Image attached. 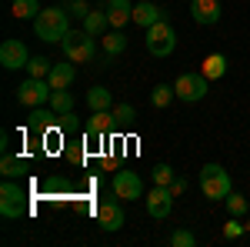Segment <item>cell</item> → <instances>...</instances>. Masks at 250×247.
<instances>
[{"mask_svg": "<svg viewBox=\"0 0 250 247\" xmlns=\"http://www.w3.org/2000/svg\"><path fill=\"white\" fill-rule=\"evenodd\" d=\"M0 64H3L7 70H20V67L30 64V54H27V47H23L20 40H3V44H0Z\"/></svg>", "mask_w": 250, "mask_h": 247, "instance_id": "obj_9", "label": "cell"}, {"mask_svg": "<svg viewBox=\"0 0 250 247\" xmlns=\"http://www.w3.org/2000/svg\"><path fill=\"white\" fill-rule=\"evenodd\" d=\"M107 27H110L107 10H90V14L83 17V30H87V34H94V37H104V34H107Z\"/></svg>", "mask_w": 250, "mask_h": 247, "instance_id": "obj_17", "label": "cell"}, {"mask_svg": "<svg viewBox=\"0 0 250 247\" xmlns=\"http://www.w3.org/2000/svg\"><path fill=\"white\" fill-rule=\"evenodd\" d=\"M220 0H190V17L193 23H200V27H210L220 20Z\"/></svg>", "mask_w": 250, "mask_h": 247, "instance_id": "obj_11", "label": "cell"}, {"mask_svg": "<svg viewBox=\"0 0 250 247\" xmlns=\"http://www.w3.org/2000/svg\"><path fill=\"white\" fill-rule=\"evenodd\" d=\"M87 104H90V111H114V97H110L107 87H100V84L87 90Z\"/></svg>", "mask_w": 250, "mask_h": 247, "instance_id": "obj_19", "label": "cell"}, {"mask_svg": "<svg viewBox=\"0 0 250 247\" xmlns=\"http://www.w3.org/2000/svg\"><path fill=\"white\" fill-rule=\"evenodd\" d=\"M244 227H247V230H250V221H247V224H244Z\"/></svg>", "mask_w": 250, "mask_h": 247, "instance_id": "obj_34", "label": "cell"}, {"mask_svg": "<svg viewBox=\"0 0 250 247\" xmlns=\"http://www.w3.org/2000/svg\"><path fill=\"white\" fill-rule=\"evenodd\" d=\"M200 74L207 77V80H220V77L227 74V57H224V54H210V57L204 60Z\"/></svg>", "mask_w": 250, "mask_h": 247, "instance_id": "obj_20", "label": "cell"}, {"mask_svg": "<svg viewBox=\"0 0 250 247\" xmlns=\"http://www.w3.org/2000/svg\"><path fill=\"white\" fill-rule=\"evenodd\" d=\"M160 20H167L164 7H157V3H150V0L134 3V23H140L144 30H147V27H154V23H160Z\"/></svg>", "mask_w": 250, "mask_h": 247, "instance_id": "obj_13", "label": "cell"}, {"mask_svg": "<svg viewBox=\"0 0 250 247\" xmlns=\"http://www.w3.org/2000/svg\"><path fill=\"white\" fill-rule=\"evenodd\" d=\"M107 17H110V27L114 30H124L127 20H134V3L130 0H107Z\"/></svg>", "mask_w": 250, "mask_h": 247, "instance_id": "obj_14", "label": "cell"}, {"mask_svg": "<svg viewBox=\"0 0 250 247\" xmlns=\"http://www.w3.org/2000/svg\"><path fill=\"white\" fill-rule=\"evenodd\" d=\"M114 120H117L114 111H94L90 124H87V134H90V137H104V134L110 131V124H114Z\"/></svg>", "mask_w": 250, "mask_h": 247, "instance_id": "obj_18", "label": "cell"}, {"mask_svg": "<svg viewBox=\"0 0 250 247\" xmlns=\"http://www.w3.org/2000/svg\"><path fill=\"white\" fill-rule=\"evenodd\" d=\"M34 127H37V131H43V127H50V124H54V117H57V111H40V107H34Z\"/></svg>", "mask_w": 250, "mask_h": 247, "instance_id": "obj_28", "label": "cell"}, {"mask_svg": "<svg viewBox=\"0 0 250 247\" xmlns=\"http://www.w3.org/2000/svg\"><path fill=\"white\" fill-rule=\"evenodd\" d=\"M23 171H27V164H23L20 157H14V154H3V160H0V174H3V177H10V180H14V177H20Z\"/></svg>", "mask_w": 250, "mask_h": 247, "instance_id": "obj_24", "label": "cell"}, {"mask_svg": "<svg viewBox=\"0 0 250 247\" xmlns=\"http://www.w3.org/2000/svg\"><path fill=\"white\" fill-rule=\"evenodd\" d=\"M60 47H63V57L74 64H94L97 60V37L87 30H70L60 40Z\"/></svg>", "mask_w": 250, "mask_h": 247, "instance_id": "obj_2", "label": "cell"}, {"mask_svg": "<svg viewBox=\"0 0 250 247\" xmlns=\"http://www.w3.org/2000/svg\"><path fill=\"white\" fill-rule=\"evenodd\" d=\"M173 210V194H170V187H160V184H154V190L147 194V214L150 217H167Z\"/></svg>", "mask_w": 250, "mask_h": 247, "instance_id": "obj_10", "label": "cell"}, {"mask_svg": "<svg viewBox=\"0 0 250 247\" xmlns=\"http://www.w3.org/2000/svg\"><path fill=\"white\" fill-rule=\"evenodd\" d=\"M184 190H187V180H184V177H173V184H170V194H173V197H180Z\"/></svg>", "mask_w": 250, "mask_h": 247, "instance_id": "obj_33", "label": "cell"}, {"mask_svg": "<svg viewBox=\"0 0 250 247\" xmlns=\"http://www.w3.org/2000/svg\"><path fill=\"white\" fill-rule=\"evenodd\" d=\"M100 47H104L107 60H114V57H120V54L127 50V37H124L120 30H110V34H104V37H100Z\"/></svg>", "mask_w": 250, "mask_h": 247, "instance_id": "obj_16", "label": "cell"}, {"mask_svg": "<svg viewBox=\"0 0 250 247\" xmlns=\"http://www.w3.org/2000/svg\"><path fill=\"white\" fill-rule=\"evenodd\" d=\"M173 47H177V30H173L167 20L147 27V50H150L154 57H170Z\"/></svg>", "mask_w": 250, "mask_h": 247, "instance_id": "obj_4", "label": "cell"}, {"mask_svg": "<svg viewBox=\"0 0 250 247\" xmlns=\"http://www.w3.org/2000/svg\"><path fill=\"white\" fill-rule=\"evenodd\" d=\"M50 60L47 57H30V64H27V74L30 77H50Z\"/></svg>", "mask_w": 250, "mask_h": 247, "instance_id": "obj_25", "label": "cell"}, {"mask_svg": "<svg viewBox=\"0 0 250 247\" xmlns=\"http://www.w3.org/2000/svg\"><path fill=\"white\" fill-rule=\"evenodd\" d=\"M173 177H177V174H173L170 164H157L154 167V184H160V187H170Z\"/></svg>", "mask_w": 250, "mask_h": 247, "instance_id": "obj_26", "label": "cell"}, {"mask_svg": "<svg viewBox=\"0 0 250 247\" xmlns=\"http://www.w3.org/2000/svg\"><path fill=\"white\" fill-rule=\"evenodd\" d=\"M114 194L120 201H137V197H144V180L137 177L134 171H117L114 174Z\"/></svg>", "mask_w": 250, "mask_h": 247, "instance_id": "obj_8", "label": "cell"}, {"mask_svg": "<svg viewBox=\"0 0 250 247\" xmlns=\"http://www.w3.org/2000/svg\"><path fill=\"white\" fill-rule=\"evenodd\" d=\"M40 10H43L40 0H14V7H10V14H14L17 20H34Z\"/></svg>", "mask_w": 250, "mask_h": 247, "instance_id": "obj_22", "label": "cell"}, {"mask_svg": "<svg viewBox=\"0 0 250 247\" xmlns=\"http://www.w3.org/2000/svg\"><path fill=\"white\" fill-rule=\"evenodd\" d=\"M227 210H230V217H240V214H247V197H240V194H227Z\"/></svg>", "mask_w": 250, "mask_h": 247, "instance_id": "obj_27", "label": "cell"}, {"mask_svg": "<svg viewBox=\"0 0 250 247\" xmlns=\"http://www.w3.org/2000/svg\"><path fill=\"white\" fill-rule=\"evenodd\" d=\"M50 111H57V117L74 114V97H70V90H54L50 94Z\"/></svg>", "mask_w": 250, "mask_h": 247, "instance_id": "obj_21", "label": "cell"}, {"mask_svg": "<svg viewBox=\"0 0 250 247\" xmlns=\"http://www.w3.org/2000/svg\"><path fill=\"white\" fill-rule=\"evenodd\" d=\"M34 34L43 44H60V40L70 34V14L63 7H43L37 17H34Z\"/></svg>", "mask_w": 250, "mask_h": 247, "instance_id": "obj_1", "label": "cell"}, {"mask_svg": "<svg viewBox=\"0 0 250 247\" xmlns=\"http://www.w3.org/2000/svg\"><path fill=\"white\" fill-rule=\"evenodd\" d=\"M114 117L120 120V124H130V120L137 117V111L130 107V104H117V107H114Z\"/></svg>", "mask_w": 250, "mask_h": 247, "instance_id": "obj_31", "label": "cell"}, {"mask_svg": "<svg viewBox=\"0 0 250 247\" xmlns=\"http://www.w3.org/2000/svg\"><path fill=\"white\" fill-rule=\"evenodd\" d=\"M170 244H173V247H193V244H197V237H193L190 230H173Z\"/></svg>", "mask_w": 250, "mask_h": 247, "instance_id": "obj_29", "label": "cell"}, {"mask_svg": "<svg viewBox=\"0 0 250 247\" xmlns=\"http://www.w3.org/2000/svg\"><path fill=\"white\" fill-rule=\"evenodd\" d=\"M244 230H247V227H244V224H240V221H237V217H230V224H227V227H224V237H230V241H233V237H240V234H244Z\"/></svg>", "mask_w": 250, "mask_h": 247, "instance_id": "obj_32", "label": "cell"}, {"mask_svg": "<svg viewBox=\"0 0 250 247\" xmlns=\"http://www.w3.org/2000/svg\"><path fill=\"white\" fill-rule=\"evenodd\" d=\"M97 224L104 230H120L124 227V207H120V201H104V204L97 207Z\"/></svg>", "mask_w": 250, "mask_h": 247, "instance_id": "obj_12", "label": "cell"}, {"mask_svg": "<svg viewBox=\"0 0 250 247\" xmlns=\"http://www.w3.org/2000/svg\"><path fill=\"white\" fill-rule=\"evenodd\" d=\"M200 190L207 201H227V194L233 190L230 174L224 171L220 164H204L200 167Z\"/></svg>", "mask_w": 250, "mask_h": 247, "instance_id": "obj_3", "label": "cell"}, {"mask_svg": "<svg viewBox=\"0 0 250 247\" xmlns=\"http://www.w3.org/2000/svg\"><path fill=\"white\" fill-rule=\"evenodd\" d=\"M207 87H210V80L204 74H180L173 80V90L177 97L184 100V104H197V100H204L207 97Z\"/></svg>", "mask_w": 250, "mask_h": 247, "instance_id": "obj_7", "label": "cell"}, {"mask_svg": "<svg viewBox=\"0 0 250 247\" xmlns=\"http://www.w3.org/2000/svg\"><path fill=\"white\" fill-rule=\"evenodd\" d=\"M173 97H177L173 84H157L154 90H150V104H154V107H170Z\"/></svg>", "mask_w": 250, "mask_h": 247, "instance_id": "obj_23", "label": "cell"}, {"mask_svg": "<svg viewBox=\"0 0 250 247\" xmlns=\"http://www.w3.org/2000/svg\"><path fill=\"white\" fill-rule=\"evenodd\" d=\"M50 94H54V87H50V80H47V77H27V80L17 87V100L23 104V107L50 104Z\"/></svg>", "mask_w": 250, "mask_h": 247, "instance_id": "obj_5", "label": "cell"}, {"mask_svg": "<svg viewBox=\"0 0 250 247\" xmlns=\"http://www.w3.org/2000/svg\"><path fill=\"white\" fill-rule=\"evenodd\" d=\"M0 214L10 217V221L27 214V190L20 187V184H14L10 177H7L3 187H0Z\"/></svg>", "mask_w": 250, "mask_h": 247, "instance_id": "obj_6", "label": "cell"}, {"mask_svg": "<svg viewBox=\"0 0 250 247\" xmlns=\"http://www.w3.org/2000/svg\"><path fill=\"white\" fill-rule=\"evenodd\" d=\"M90 10H94V7H90L87 0H70V7H67V14H74L77 20H83L87 14H90Z\"/></svg>", "mask_w": 250, "mask_h": 247, "instance_id": "obj_30", "label": "cell"}, {"mask_svg": "<svg viewBox=\"0 0 250 247\" xmlns=\"http://www.w3.org/2000/svg\"><path fill=\"white\" fill-rule=\"evenodd\" d=\"M74 77H77V64H74V60H67V64H54L47 80H50V87H54V90H67V87L74 84Z\"/></svg>", "mask_w": 250, "mask_h": 247, "instance_id": "obj_15", "label": "cell"}]
</instances>
